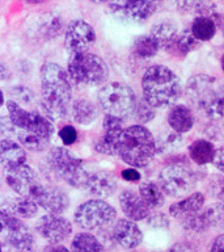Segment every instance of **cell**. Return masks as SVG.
Returning a JSON list of instances; mask_svg holds the SVG:
<instances>
[{
  "mask_svg": "<svg viewBox=\"0 0 224 252\" xmlns=\"http://www.w3.org/2000/svg\"><path fill=\"white\" fill-rule=\"evenodd\" d=\"M41 106L45 117L49 120L66 117L72 98V88L64 68L54 62L45 63L41 68Z\"/></svg>",
  "mask_w": 224,
  "mask_h": 252,
  "instance_id": "1",
  "label": "cell"
},
{
  "mask_svg": "<svg viewBox=\"0 0 224 252\" xmlns=\"http://www.w3.org/2000/svg\"><path fill=\"white\" fill-rule=\"evenodd\" d=\"M143 98L153 108L169 106L180 98V78L168 67L155 64L147 68L141 79Z\"/></svg>",
  "mask_w": 224,
  "mask_h": 252,
  "instance_id": "2",
  "label": "cell"
},
{
  "mask_svg": "<svg viewBox=\"0 0 224 252\" xmlns=\"http://www.w3.org/2000/svg\"><path fill=\"white\" fill-rule=\"evenodd\" d=\"M117 155L126 164L141 168L148 165L156 155V142L147 127L130 126L122 130L117 145Z\"/></svg>",
  "mask_w": 224,
  "mask_h": 252,
  "instance_id": "3",
  "label": "cell"
},
{
  "mask_svg": "<svg viewBox=\"0 0 224 252\" xmlns=\"http://www.w3.org/2000/svg\"><path fill=\"white\" fill-rule=\"evenodd\" d=\"M189 101L203 110L208 117L223 116V90L218 80L210 75H194L186 84Z\"/></svg>",
  "mask_w": 224,
  "mask_h": 252,
  "instance_id": "4",
  "label": "cell"
},
{
  "mask_svg": "<svg viewBox=\"0 0 224 252\" xmlns=\"http://www.w3.org/2000/svg\"><path fill=\"white\" fill-rule=\"evenodd\" d=\"M68 74L76 83L96 87L108 80L109 67L98 55L80 51L72 53L68 62Z\"/></svg>",
  "mask_w": 224,
  "mask_h": 252,
  "instance_id": "5",
  "label": "cell"
},
{
  "mask_svg": "<svg viewBox=\"0 0 224 252\" xmlns=\"http://www.w3.org/2000/svg\"><path fill=\"white\" fill-rule=\"evenodd\" d=\"M47 163L53 172L74 188H85L89 173L86 172L84 161L79 159L64 147H54L50 150Z\"/></svg>",
  "mask_w": 224,
  "mask_h": 252,
  "instance_id": "6",
  "label": "cell"
},
{
  "mask_svg": "<svg viewBox=\"0 0 224 252\" xmlns=\"http://www.w3.org/2000/svg\"><path fill=\"white\" fill-rule=\"evenodd\" d=\"M97 101L105 114L125 120L133 116L137 104V96L126 84L109 83L100 90Z\"/></svg>",
  "mask_w": 224,
  "mask_h": 252,
  "instance_id": "7",
  "label": "cell"
},
{
  "mask_svg": "<svg viewBox=\"0 0 224 252\" xmlns=\"http://www.w3.org/2000/svg\"><path fill=\"white\" fill-rule=\"evenodd\" d=\"M75 223L86 231H101L113 223L117 210L102 200H90L82 204L74 214Z\"/></svg>",
  "mask_w": 224,
  "mask_h": 252,
  "instance_id": "8",
  "label": "cell"
},
{
  "mask_svg": "<svg viewBox=\"0 0 224 252\" xmlns=\"http://www.w3.org/2000/svg\"><path fill=\"white\" fill-rule=\"evenodd\" d=\"M159 187L169 197H182L196 188V177L193 171L182 164L167 165L159 175Z\"/></svg>",
  "mask_w": 224,
  "mask_h": 252,
  "instance_id": "9",
  "label": "cell"
},
{
  "mask_svg": "<svg viewBox=\"0 0 224 252\" xmlns=\"http://www.w3.org/2000/svg\"><path fill=\"white\" fill-rule=\"evenodd\" d=\"M110 11L117 19L143 23L156 9L155 0H109Z\"/></svg>",
  "mask_w": 224,
  "mask_h": 252,
  "instance_id": "10",
  "label": "cell"
},
{
  "mask_svg": "<svg viewBox=\"0 0 224 252\" xmlns=\"http://www.w3.org/2000/svg\"><path fill=\"white\" fill-rule=\"evenodd\" d=\"M30 197L35 204L50 214H62L70 208V198L67 193L54 185L38 184Z\"/></svg>",
  "mask_w": 224,
  "mask_h": 252,
  "instance_id": "11",
  "label": "cell"
},
{
  "mask_svg": "<svg viewBox=\"0 0 224 252\" xmlns=\"http://www.w3.org/2000/svg\"><path fill=\"white\" fill-rule=\"evenodd\" d=\"M96 41L94 29L84 20H74L64 32V45L71 53L88 51Z\"/></svg>",
  "mask_w": 224,
  "mask_h": 252,
  "instance_id": "12",
  "label": "cell"
},
{
  "mask_svg": "<svg viewBox=\"0 0 224 252\" xmlns=\"http://www.w3.org/2000/svg\"><path fill=\"white\" fill-rule=\"evenodd\" d=\"M35 230L39 235L49 240L50 243H59L66 240L72 232V224L68 220L60 214H46L41 217L37 223Z\"/></svg>",
  "mask_w": 224,
  "mask_h": 252,
  "instance_id": "13",
  "label": "cell"
},
{
  "mask_svg": "<svg viewBox=\"0 0 224 252\" xmlns=\"http://www.w3.org/2000/svg\"><path fill=\"white\" fill-rule=\"evenodd\" d=\"M182 227L194 232H204L208 228L216 227L223 222V206L222 204H212L203 210L194 213L188 218L180 220Z\"/></svg>",
  "mask_w": 224,
  "mask_h": 252,
  "instance_id": "14",
  "label": "cell"
},
{
  "mask_svg": "<svg viewBox=\"0 0 224 252\" xmlns=\"http://www.w3.org/2000/svg\"><path fill=\"white\" fill-rule=\"evenodd\" d=\"M7 184L15 190L19 196H31V193L39 184L37 175L31 167L25 163L5 172Z\"/></svg>",
  "mask_w": 224,
  "mask_h": 252,
  "instance_id": "15",
  "label": "cell"
},
{
  "mask_svg": "<svg viewBox=\"0 0 224 252\" xmlns=\"http://www.w3.org/2000/svg\"><path fill=\"white\" fill-rule=\"evenodd\" d=\"M102 134L94 142V150L104 155H117V145L122 130V120L106 114L102 124Z\"/></svg>",
  "mask_w": 224,
  "mask_h": 252,
  "instance_id": "16",
  "label": "cell"
},
{
  "mask_svg": "<svg viewBox=\"0 0 224 252\" xmlns=\"http://www.w3.org/2000/svg\"><path fill=\"white\" fill-rule=\"evenodd\" d=\"M110 234L114 243L126 250H134L143 242V232L140 231V228L138 227L134 220L126 218L117 220L110 230Z\"/></svg>",
  "mask_w": 224,
  "mask_h": 252,
  "instance_id": "17",
  "label": "cell"
},
{
  "mask_svg": "<svg viewBox=\"0 0 224 252\" xmlns=\"http://www.w3.org/2000/svg\"><path fill=\"white\" fill-rule=\"evenodd\" d=\"M85 188H88V190L98 198H108L117 192V177L114 173L108 171H98L93 175H89Z\"/></svg>",
  "mask_w": 224,
  "mask_h": 252,
  "instance_id": "18",
  "label": "cell"
},
{
  "mask_svg": "<svg viewBox=\"0 0 224 252\" xmlns=\"http://www.w3.org/2000/svg\"><path fill=\"white\" fill-rule=\"evenodd\" d=\"M119 205H121L122 212L127 217V220H134V222L145 220L151 212V209L144 204V201L141 200L140 196L130 189H125L121 192Z\"/></svg>",
  "mask_w": 224,
  "mask_h": 252,
  "instance_id": "19",
  "label": "cell"
},
{
  "mask_svg": "<svg viewBox=\"0 0 224 252\" xmlns=\"http://www.w3.org/2000/svg\"><path fill=\"white\" fill-rule=\"evenodd\" d=\"M0 163L5 171L27 163L25 150L12 139L0 141Z\"/></svg>",
  "mask_w": 224,
  "mask_h": 252,
  "instance_id": "20",
  "label": "cell"
},
{
  "mask_svg": "<svg viewBox=\"0 0 224 252\" xmlns=\"http://www.w3.org/2000/svg\"><path fill=\"white\" fill-rule=\"evenodd\" d=\"M204 205V196L202 193H193L184 200L174 202L169 206V213L176 220H185L194 213L199 212Z\"/></svg>",
  "mask_w": 224,
  "mask_h": 252,
  "instance_id": "21",
  "label": "cell"
},
{
  "mask_svg": "<svg viewBox=\"0 0 224 252\" xmlns=\"http://www.w3.org/2000/svg\"><path fill=\"white\" fill-rule=\"evenodd\" d=\"M168 124L176 133H188L194 126V116L186 105H174L168 113Z\"/></svg>",
  "mask_w": 224,
  "mask_h": 252,
  "instance_id": "22",
  "label": "cell"
},
{
  "mask_svg": "<svg viewBox=\"0 0 224 252\" xmlns=\"http://www.w3.org/2000/svg\"><path fill=\"white\" fill-rule=\"evenodd\" d=\"M3 209L11 212L19 218H33L38 213V205L29 196L7 198L3 202Z\"/></svg>",
  "mask_w": 224,
  "mask_h": 252,
  "instance_id": "23",
  "label": "cell"
},
{
  "mask_svg": "<svg viewBox=\"0 0 224 252\" xmlns=\"http://www.w3.org/2000/svg\"><path fill=\"white\" fill-rule=\"evenodd\" d=\"M7 242L17 252H34L35 243L33 234L29 231L27 224L15 230H8Z\"/></svg>",
  "mask_w": 224,
  "mask_h": 252,
  "instance_id": "24",
  "label": "cell"
},
{
  "mask_svg": "<svg viewBox=\"0 0 224 252\" xmlns=\"http://www.w3.org/2000/svg\"><path fill=\"white\" fill-rule=\"evenodd\" d=\"M177 34H178V29L174 24L169 23V21L156 24L149 33V35L156 41L159 47L164 49V50H168L170 47V45L174 42Z\"/></svg>",
  "mask_w": 224,
  "mask_h": 252,
  "instance_id": "25",
  "label": "cell"
},
{
  "mask_svg": "<svg viewBox=\"0 0 224 252\" xmlns=\"http://www.w3.org/2000/svg\"><path fill=\"white\" fill-rule=\"evenodd\" d=\"M200 41L194 37L192 34V32L190 29H186L184 32H178V34H177L176 39H174V42L170 45L169 47L168 53L169 54H174L178 55V57H185V55H188L189 53H192L196 49L200 46Z\"/></svg>",
  "mask_w": 224,
  "mask_h": 252,
  "instance_id": "26",
  "label": "cell"
},
{
  "mask_svg": "<svg viewBox=\"0 0 224 252\" xmlns=\"http://www.w3.org/2000/svg\"><path fill=\"white\" fill-rule=\"evenodd\" d=\"M215 150L211 142L206 139H198L189 146V155H190V159L198 165L208 164L212 161Z\"/></svg>",
  "mask_w": 224,
  "mask_h": 252,
  "instance_id": "27",
  "label": "cell"
},
{
  "mask_svg": "<svg viewBox=\"0 0 224 252\" xmlns=\"http://www.w3.org/2000/svg\"><path fill=\"white\" fill-rule=\"evenodd\" d=\"M139 196L149 209H160L165 202L164 192L156 183L152 181H147L140 185Z\"/></svg>",
  "mask_w": 224,
  "mask_h": 252,
  "instance_id": "28",
  "label": "cell"
},
{
  "mask_svg": "<svg viewBox=\"0 0 224 252\" xmlns=\"http://www.w3.org/2000/svg\"><path fill=\"white\" fill-rule=\"evenodd\" d=\"M7 109L9 112V118H11L12 124L19 127V129H28L29 125L34 118L35 110H27L24 109L23 106L20 105L17 101L9 100L7 102Z\"/></svg>",
  "mask_w": 224,
  "mask_h": 252,
  "instance_id": "29",
  "label": "cell"
},
{
  "mask_svg": "<svg viewBox=\"0 0 224 252\" xmlns=\"http://www.w3.org/2000/svg\"><path fill=\"white\" fill-rule=\"evenodd\" d=\"M72 252H105V248L100 239L89 234V232H80L75 235L71 243Z\"/></svg>",
  "mask_w": 224,
  "mask_h": 252,
  "instance_id": "30",
  "label": "cell"
},
{
  "mask_svg": "<svg viewBox=\"0 0 224 252\" xmlns=\"http://www.w3.org/2000/svg\"><path fill=\"white\" fill-rule=\"evenodd\" d=\"M72 116L78 124L88 125L97 118V108L89 100H78L72 105Z\"/></svg>",
  "mask_w": 224,
  "mask_h": 252,
  "instance_id": "31",
  "label": "cell"
},
{
  "mask_svg": "<svg viewBox=\"0 0 224 252\" xmlns=\"http://www.w3.org/2000/svg\"><path fill=\"white\" fill-rule=\"evenodd\" d=\"M216 31H218V28L214 21L208 17H203V16H198L196 19H194L192 27H190L192 34L200 42L210 41L216 34Z\"/></svg>",
  "mask_w": 224,
  "mask_h": 252,
  "instance_id": "32",
  "label": "cell"
},
{
  "mask_svg": "<svg viewBox=\"0 0 224 252\" xmlns=\"http://www.w3.org/2000/svg\"><path fill=\"white\" fill-rule=\"evenodd\" d=\"M159 50H160V47L149 34L140 35L134 39L133 47H131L133 54L137 55L138 58H152L157 54Z\"/></svg>",
  "mask_w": 224,
  "mask_h": 252,
  "instance_id": "33",
  "label": "cell"
},
{
  "mask_svg": "<svg viewBox=\"0 0 224 252\" xmlns=\"http://www.w3.org/2000/svg\"><path fill=\"white\" fill-rule=\"evenodd\" d=\"M17 135H19V141L23 145V147L30 150V151H34V153L43 151L50 143V139H47V138L37 133H33V131H29V130L21 129L17 133Z\"/></svg>",
  "mask_w": 224,
  "mask_h": 252,
  "instance_id": "34",
  "label": "cell"
},
{
  "mask_svg": "<svg viewBox=\"0 0 224 252\" xmlns=\"http://www.w3.org/2000/svg\"><path fill=\"white\" fill-rule=\"evenodd\" d=\"M133 114H135L137 121H139L140 124H147V122L152 121L155 117V108L149 105L144 98H140V100H137Z\"/></svg>",
  "mask_w": 224,
  "mask_h": 252,
  "instance_id": "35",
  "label": "cell"
},
{
  "mask_svg": "<svg viewBox=\"0 0 224 252\" xmlns=\"http://www.w3.org/2000/svg\"><path fill=\"white\" fill-rule=\"evenodd\" d=\"M63 31V23L62 19L58 16H51L46 20V23H43L42 33L46 38L51 39L54 37H58L60 32Z\"/></svg>",
  "mask_w": 224,
  "mask_h": 252,
  "instance_id": "36",
  "label": "cell"
},
{
  "mask_svg": "<svg viewBox=\"0 0 224 252\" xmlns=\"http://www.w3.org/2000/svg\"><path fill=\"white\" fill-rule=\"evenodd\" d=\"M0 222L3 223V227H7L8 230H15V228H19L25 224L19 217H16L15 214H12L11 212H8L3 208L0 209Z\"/></svg>",
  "mask_w": 224,
  "mask_h": 252,
  "instance_id": "37",
  "label": "cell"
},
{
  "mask_svg": "<svg viewBox=\"0 0 224 252\" xmlns=\"http://www.w3.org/2000/svg\"><path fill=\"white\" fill-rule=\"evenodd\" d=\"M145 220H147V224L153 228H168L169 223H170V220L167 217V214L161 212H149V214L147 216Z\"/></svg>",
  "mask_w": 224,
  "mask_h": 252,
  "instance_id": "38",
  "label": "cell"
},
{
  "mask_svg": "<svg viewBox=\"0 0 224 252\" xmlns=\"http://www.w3.org/2000/svg\"><path fill=\"white\" fill-rule=\"evenodd\" d=\"M156 153L157 150L161 147V151H164V150H170V149H177L178 146L181 145V139L180 134L178 133H172V134H168L165 139H160V141H156Z\"/></svg>",
  "mask_w": 224,
  "mask_h": 252,
  "instance_id": "39",
  "label": "cell"
},
{
  "mask_svg": "<svg viewBox=\"0 0 224 252\" xmlns=\"http://www.w3.org/2000/svg\"><path fill=\"white\" fill-rule=\"evenodd\" d=\"M59 137H60V139H62L64 145L71 146L74 145L76 139H78V131H76L74 126L66 125L59 130Z\"/></svg>",
  "mask_w": 224,
  "mask_h": 252,
  "instance_id": "40",
  "label": "cell"
},
{
  "mask_svg": "<svg viewBox=\"0 0 224 252\" xmlns=\"http://www.w3.org/2000/svg\"><path fill=\"white\" fill-rule=\"evenodd\" d=\"M223 177L219 176V175L212 176L211 180H210V185H208V189H210L212 196L218 197L219 200H222L223 198Z\"/></svg>",
  "mask_w": 224,
  "mask_h": 252,
  "instance_id": "41",
  "label": "cell"
},
{
  "mask_svg": "<svg viewBox=\"0 0 224 252\" xmlns=\"http://www.w3.org/2000/svg\"><path fill=\"white\" fill-rule=\"evenodd\" d=\"M13 94H15L16 98H19L23 102H27V104H31L34 101V94L28 88H24V87H19V88H15L13 90Z\"/></svg>",
  "mask_w": 224,
  "mask_h": 252,
  "instance_id": "42",
  "label": "cell"
},
{
  "mask_svg": "<svg viewBox=\"0 0 224 252\" xmlns=\"http://www.w3.org/2000/svg\"><path fill=\"white\" fill-rule=\"evenodd\" d=\"M16 133V126L12 124L11 118L0 116V134L4 135H11Z\"/></svg>",
  "mask_w": 224,
  "mask_h": 252,
  "instance_id": "43",
  "label": "cell"
},
{
  "mask_svg": "<svg viewBox=\"0 0 224 252\" xmlns=\"http://www.w3.org/2000/svg\"><path fill=\"white\" fill-rule=\"evenodd\" d=\"M167 252H198L196 246L188 242H178V243L173 244L172 247L169 248Z\"/></svg>",
  "mask_w": 224,
  "mask_h": 252,
  "instance_id": "44",
  "label": "cell"
},
{
  "mask_svg": "<svg viewBox=\"0 0 224 252\" xmlns=\"http://www.w3.org/2000/svg\"><path fill=\"white\" fill-rule=\"evenodd\" d=\"M121 176L123 180L126 181H131V183H134V181H138L140 180V172L138 171V169L135 168H126L123 169L121 172Z\"/></svg>",
  "mask_w": 224,
  "mask_h": 252,
  "instance_id": "45",
  "label": "cell"
},
{
  "mask_svg": "<svg viewBox=\"0 0 224 252\" xmlns=\"http://www.w3.org/2000/svg\"><path fill=\"white\" fill-rule=\"evenodd\" d=\"M224 150L223 147H220V149L215 150V154H214V158H212V164L215 165L216 168L219 169V171H223L224 169Z\"/></svg>",
  "mask_w": 224,
  "mask_h": 252,
  "instance_id": "46",
  "label": "cell"
},
{
  "mask_svg": "<svg viewBox=\"0 0 224 252\" xmlns=\"http://www.w3.org/2000/svg\"><path fill=\"white\" fill-rule=\"evenodd\" d=\"M208 252H224V235H218L215 239L212 240Z\"/></svg>",
  "mask_w": 224,
  "mask_h": 252,
  "instance_id": "47",
  "label": "cell"
},
{
  "mask_svg": "<svg viewBox=\"0 0 224 252\" xmlns=\"http://www.w3.org/2000/svg\"><path fill=\"white\" fill-rule=\"evenodd\" d=\"M43 252H71V251L67 247L62 246V244L50 243L43 247Z\"/></svg>",
  "mask_w": 224,
  "mask_h": 252,
  "instance_id": "48",
  "label": "cell"
},
{
  "mask_svg": "<svg viewBox=\"0 0 224 252\" xmlns=\"http://www.w3.org/2000/svg\"><path fill=\"white\" fill-rule=\"evenodd\" d=\"M193 0H176V4L180 12H188Z\"/></svg>",
  "mask_w": 224,
  "mask_h": 252,
  "instance_id": "49",
  "label": "cell"
},
{
  "mask_svg": "<svg viewBox=\"0 0 224 252\" xmlns=\"http://www.w3.org/2000/svg\"><path fill=\"white\" fill-rule=\"evenodd\" d=\"M11 76V70L8 68L7 64L0 63V79H8Z\"/></svg>",
  "mask_w": 224,
  "mask_h": 252,
  "instance_id": "50",
  "label": "cell"
},
{
  "mask_svg": "<svg viewBox=\"0 0 224 252\" xmlns=\"http://www.w3.org/2000/svg\"><path fill=\"white\" fill-rule=\"evenodd\" d=\"M24 1H27V3H30V4H39V3H43V1H47V0H24Z\"/></svg>",
  "mask_w": 224,
  "mask_h": 252,
  "instance_id": "51",
  "label": "cell"
},
{
  "mask_svg": "<svg viewBox=\"0 0 224 252\" xmlns=\"http://www.w3.org/2000/svg\"><path fill=\"white\" fill-rule=\"evenodd\" d=\"M92 3H96V4H104V3H108L109 0H89Z\"/></svg>",
  "mask_w": 224,
  "mask_h": 252,
  "instance_id": "52",
  "label": "cell"
},
{
  "mask_svg": "<svg viewBox=\"0 0 224 252\" xmlns=\"http://www.w3.org/2000/svg\"><path fill=\"white\" fill-rule=\"evenodd\" d=\"M3 104H4V94H3V92L0 91V106L3 105Z\"/></svg>",
  "mask_w": 224,
  "mask_h": 252,
  "instance_id": "53",
  "label": "cell"
},
{
  "mask_svg": "<svg viewBox=\"0 0 224 252\" xmlns=\"http://www.w3.org/2000/svg\"><path fill=\"white\" fill-rule=\"evenodd\" d=\"M3 231V223H1V222H0V232Z\"/></svg>",
  "mask_w": 224,
  "mask_h": 252,
  "instance_id": "54",
  "label": "cell"
},
{
  "mask_svg": "<svg viewBox=\"0 0 224 252\" xmlns=\"http://www.w3.org/2000/svg\"><path fill=\"white\" fill-rule=\"evenodd\" d=\"M0 252H1V246H0Z\"/></svg>",
  "mask_w": 224,
  "mask_h": 252,
  "instance_id": "55",
  "label": "cell"
}]
</instances>
